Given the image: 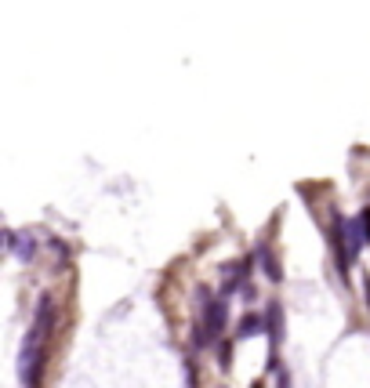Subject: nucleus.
I'll use <instances>...</instances> for the list:
<instances>
[{
    "instance_id": "obj_5",
    "label": "nucleus",
    "mask_w": 370,
    "mask_h": 388,
    "mask_svg": "<svg viewBox=\"0 0 370 388\" xmlns=\"http://www.w3.org/2000/svg\"><path fill=\"white\" fill-rule=\"evenodd\" d=\"M258 258H262V265H265V276H269L273 283H279V276H284V273H279V265H276V254L269 247H258Z\"/></svg>"
},
{
    "instance_id": "obj_2",
    "label": "nucleus",
    "mask_w": 370,
    "mask_h": 388,
    "mask_svg": "<svg viewBox=\"0 0 370 388\" xmlns=\"http://www.w3.org/2000/svg\"><path fill=\"white\" fill-rule=\"evenodd\" d=\"M200 305H203V316H200V327H196V345H211L225 327V297H214L211 290H200Z\"/></svg>"
},
{
    "instance_id": "obj_1",
    "label": "nucleus",
    "mask_w": 370,
    "mask_h": 388,
    "mask_svg": "<svg viewBox=\"0 0 370 388\" xmlns=\"http://www.w3.org/2000/svg\"><path fill=\"white\" fill-rule=\"evenodd\" d=\"M51 319H55V301L44 294L36 301V316L30 323V334L22 341V356H19V378L22 388H36L41 385V374H44V348L51 338Z\"/></svg>"
},
{
    "instance_id": "obj_4",
    "label": "nucleus",
    "mask_w": 370,
    "mask_h": 388,
    "mask_svg": "<svg viewBox=\"0 0 370 388\" xmlns=\"http://www.w3.org/2000/svg\"><path fill=\"white\" fill-rule=\"evenodd\" d=\"M4 240H8V247L15 251V254L22 258V262H30L33 251H36V240H33V236H22V232H8Z\"/></svg>"
},
{
    "instance_id": "obj_7",
    "label": "nucleus",
    "mask_w": 370,
    "mask_h": 388,
    "mask_svg": "<svg viewBox=\"0 0 370 388\" xmlns=\"http://www.w3.org/2000/svg\"><path fill=\"white\" fill-rule=\"evenodd\" d=\"M265 330L273 334V341L279 338V305H269V323H265Z\"/></svg>"
},
{
    "instance_id": "obj_8",
    "label": "nucleus",
    "mask_w": 370,
    "mask_h": 388,
    "mask_svg": "<svg viewBox=\"0 0 370 388\" xmlns=\"http://www.w3.org/2000/svg\"><path fill=\"white\" fill-rule=\"evenodd\" d=\"M279 388H290V385H287V374H279Z\"/></svg>"
},
{
    "instance_id": "obj_6",
    "label": "nucleus",
    "mask_w": 370,
    "mask_h": 388,
    "mask_svg": "<svg viewBox=\"0 0 370 388\" xmlns=\"http://www.w3.org/2000/svg\"><path fill=\"white\" fill-rule=\"evenodd\" d=\"M262 330H265V319L244 316V319H240V327H236V338H251V334H262Z\"/></svg>"
},
{
    "instance_id": "obj_3",
    "label": "nucleus",
    "mask_w": 370,
    "mask_h": 388,
    "mask_svg": "<svg viewBox=\"0 0 370 388\" xmlns=\"http://www.w3.org/2000/svg\"><path fill=\"white\" fill-rule=\"evenodd\" d=\"M370 243V211H363L360 218L345 222V251H349V262H356V254Z\"/></svg>"
},
{
    "instance_id": "obj_9",
    "label": "nucleus",
    "mask_w": 370,
    "mask_h": 388,
    "mask_svg": "<svg viewBox=\"0 0 370 388\" xmlns=\"http://www.w3.org/2000/svg\"><path fill=\"white\" fill-rule=\"evenodd\" d=\"M254 388H262V385H254Z\"/></svg>"
}]
</instances>
